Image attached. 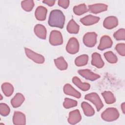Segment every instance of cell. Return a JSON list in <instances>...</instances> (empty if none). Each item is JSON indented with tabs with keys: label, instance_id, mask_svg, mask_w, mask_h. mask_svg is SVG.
I'll return each mask as SVG.
<instances>
[{
	"label": "cell",
	"instance_id": "obj_1",
	"mask_svg": "<svg viewBox=\"0 0 125 125\" xmlns=\"http://www.w3.org/2000/svg\"><path fill=\"white\" fill-rule=\"evenodd\" d=\"M64 22L65 17L62 11L55 9L51 11L48 21L49 26L62 29L64 26Z\"/></svg>",
	"mask_w": 125,
	"mask_h": 125
},
{
	"label": "cell",
	"instance_id": "obj_2",
	"mask_svg": "<svg viewBox=\"0 0 125 125\" xmlns=\"http://www.w3.org/2000/svg\"><path fill=\"white\" fill-rule=\"evenodd\" d=\"M119 115V112L116 108L108 107L102 113L101 117L105 121L112 122L116 120Z\"/></svg>",
	"mask_w": 125,
	"mask_h": 125
},
{
	"label": "cell",
	"instance_id": "obj_3",
	"mask_svg": "<svg viewBox=\"0 0 125 125\" xmlns=\"http://www.w3.org/2000/svg\"><path fill=\"white\" fill-rule=\"evenodd\" d=\"M84 99L92 102L95 105L98 111H99L104 106V104L99 96L95 92H92L85 95Z\"/></svg>",
	"mask_w": 125,
	"mask_h": 125
},
{
	"label": "cell",
	"instance_id": "obj_4",
	"mask_svg": "<svg viewBox=\"0 0 125 125\" xmlns=\"http://www.w3.org/2000/svg\"><path fill=\"white\" fill-rule=\"evenodd\" d=\"M97 35L95 32H87L83 37L84 44L88 47H92L97 42Z\"/></svg>",
	"mask_w": 125,
	"mask_h": 125
},
{
	"label": "cell",
	"instance_id": "obj_5",
	"mask_svg": "<svg viewBox=\"0 0 125 125\" xmlns=\"http://www.w3.org/2000/svg\"><path fill=\"white\" fill-rule=\"evenodd\" d=\"M49 42L52 45H59L63 43L62 33L58 30H52L49 36Z\"/></svg>",
	"mask_w": 125,
	"mask_h": 125
},
{
	"label": "cell",
	"instance_id": "obj_6",
	"mask_svg": "<svg viewBox=\"0 0 125 125\" xmlns=\"http://www.w3.org/2000/svg\"><path fill=\"white\" fill-rule=\"evenodd\" d=\"M66 50L71 54H76L79 51V43L76 38L72 37L69 40L66 46Z\"/></svg>",
	"mask_w": 125,
	"mask_h": 125
},
{
	"label": "cell",
	"instance_id": "obj_7",
	"mask_svg": "<svg viewBox=\"0 0 125 125\" xmlns=\"http://www.w3.org/2000/svg\"><path fill=\"white\" fill-rule=\"evenodd\" d=\"M24 49L27 57L33 61L39 64L43 63L44 62V58L43 56L34 52L29 48H24Z\"/></svg>",
	"mask_w": 125,
	"mask_h": 125
},
{
	"label": "cell",
	"instance_id": "obj_8",
	"mask_svg": "<svg viewBox=\"0 0 125 125\" xmlns=\"http://www.w3.org/2000/svg\"><path fill=\"white\" fill-rule=\"evenodd\" d=\"M78 73L85 79L94 81L100 78V76L91 71L89 69H81L78 71Z\"/></svg>",
	"mask_w": 125,
	"mask_h": 125
},
{
	"label": "cell",
	"instance_id": "obj_9",
	"mask_svg": "<svg viewBox=\"0 0 125 125\" xmlns=\"http://www.w3.org/2000/svg\"><path fill=\"white\" fill-rule=\"evenodd\" d=\"M112 41L111 38L107 35H104L101 37L98 49L100 50H104L110 48L112 45Z\"/></svg>",
	"mask_w": 125,
	"mask_h": 125
},
{
	"label": "cell",
	"instance_id": "obj_10",
	"mask_svg": "<svg viewBox=\"0 0 125 125\" xmlns=\"http://www.w3.org/2000/svg\"><path fill=\"white\" fill-rule=\"evenodd\" d=\"M82 119V117L80 111L76 109L71 111L69 113L68 122L71 125H75L80 122Z\"/></svg>",
	"mask_w": 125,
	"mask_h": 125
},
{
	"label": "cell",
	"instance_id": "obj_11",
	"mask_svg": "<svg viewBox=\"0 0 125 125\" xmlns=\"http://www.w3.org/2000/svg\"><path fill=\"white\" fill-rule=\"evenodd\" d=\"M118 24V19L114 16H109L106 18L103 22L104 26L108 29H111L116 27Z\"/></svg>",
	"mask_w": 125,
	"mask_h": 125
},
{
	"label": "cell",
	"instance_id": "obj_12",
	"mask_svg": "<svg viewBox=\"0 0 125 125\" xmlns=\"http://www.w3.org/2000/svg\"><path fill=\"white\" fill-rule=\"evenodd\" d=\"M107 5L103 3H96L88 5V11L93 14H98L107 9Z\"/></svg>",
	"mask_w": 125,
	"mask_h": 125
},
{
	"label": "cell",
	"instance_id": "obj_13",
	"mask_svg": "<svg viewBox=\"0 0 125 125\" xmlns=\"http://www.w3.org/2000/svg\"><path fill=\"white\" fill-rule=\"evenodd\" d=\"M13 122L14 125H25L26 118L25 115L20 111H15L13 117Z\"/></svg>",
	"mask_w": 125,
	"mask_h": 125
},
{
	"label": "cell",
	"instance_id": "obj_14",
	"mask_svg": "<svg viewBox=\"0 0 125 125\" xmlns=\"http://www.w3.org/2000/svg\"><path fill=\"white\" fill-rule=\"evenodd\" d=\"M100 20L99 17L94 16L92 15H88L80 20V21L83 25L86 26H89L93 25L98 22Z\"/></svg>",
	"mask_w": 125,
	"mask_h": 125
},
{
	"label": "cell",
	"instance_id": "obj_15",
	"mask_svg": "<svg viewBox=\"0 0 125 125\" xmlns=\"http://www.w3.org/2000/svg\"><path fill=\"white\" fill-rule=\"evenodd\" d=\"M63 92L66 95L72 96L78 99L80 98L81 97L80 92L76 90L69 83H66L64 85Z\"/></svg>",
	"mask_w": 125,
	"mask_h": 125
},
{
	"label": "cell",
	"instance_id": "obj_16",
	"mask_svg": "<svg viewBox=\"0 0 125 125\" xmlns=\"http://www.w3.org/2000/svg\"><path fill=\"white\" fill-rule=\"evenodd\" d=\"M91 64L98 68H101L104 66V63L99 53L95 52L92 54Z\"/></svg>",
	"mask_w": 125,
	"mask_h": 125
},
{
	"label": "cell",
	"instance_id": "obj_17",
	"mask_svg": "<svg viewBox=\"0 0 125 125\" xmlns=\"http://www.w3.org/2000/svg\"><path fill=\"white\" fill-rule=\"evenodd\" d=\"M34 31L36 35L40 39L45 40L46 37V30L44 26L38 24L35 26Z\"/></svg>",
	"mask_w": 125,
	"mask_h": 125
},
{
	"label": "cell",
	"instance_id": "obj_18",
	"mask_svg": "<svg viewBox=\"0 0 125 125\" xmlns=\"http://www.w3.org/2000/svg\"><path fill=\"white\" fill-rule=\"evenodd\" d=\"M47 12V10L45 7L39 6L36 9L35 12V17L38 21H44L46 19Z\"/></svg>",
	"mask_w": 125,
	"mask_h": 125
},
{
	"label": "cell",
	"instance_id": "obj_19",
	"mask_svg": "<svg viewBox=\"0 0 125 125\" xmlns=\"http://www.w3.org/2000/svg\"><path fill=\"white\" fill-rule=\"evenodd\" d=\"M25 98L24 96L21 93H17L15 96L12 99L11 104L14 108L20 106L24 101Z\"/></svg>",
	"mask_w": 125,
	"mask_h": 125
},
{
	"label": "cell",
	"instance_id": "obj_20",
	"mask_svg": "<svg viewBox=\"0 0 125 125\" xmlns=\"http://www.w3.org/2000/svg\"><path fill=\"white\" fill-rule=\"evenodd\" d=\"M72 80L73 83L75 85H76L78 88H79L80 89H81L83 91H87L90 88V84H89L88 83H82L80 79L76 76L72 78Z\"/></svg>",
	"mask_w": 125,
	"mask_h": 125
},
{
	"label": "cell",
	"instance_id": "obj_21",
	"mask_svg": "<svg viewBox=\"0 0 125 125\" xmlns=\"http://www.w3.org/2000/svg\"><path fill=\"white\" fill-rule=\"evenodd\" d=\"M80 26L73 20H71L68 23L66 29L68 32L71 34H77L79 32Z\"/></svg>",
	"mask_w": 125,
	"mask_h": 125
},
{
	"label": "cell",
	"instance_id": "obj_22",
	"mask_svg": "<svg viewBox=\"0 0 125 125\" xmlns=\"http://www.w3.org/2000/svg\"><path fill=\"white\" fill-rule=\"evenodd\" d=\"M82 108L83 109L84 114L86 116H92L95 114V110L87 102H83L81 104Z\"/></svg>",
	"mask_w": 125,
	"mask_h": 125
},
{
	"label": "cell",
	"instance_id": "obj_23",
	"mask_svg": "<svg viewBox=\"0 0 125 125\" xmlns=\"http://www.w3.org/2000/svg\"><path fill=\"white\" fill-rule=\"evenodd\" d=\"M54 63L56 67L60 70H64L67 69L68 65L66 62L62 57H60L54 60Z\"/></svg>",
	"mask_w": 125,
	"mask_h": 125
},
{
	"label": "cell",
	"instance_id": "obj_24",
	"mask_svg": "<svg viewBox=\"0 0 125 125\" xmlns=\"http://www.w3.org/2000/svg\"><path fill=\"white\" fill-rule=\"evenodd\" d=\"M1 89L4 94L7 97L11 96L14 92L13 85L9 83H3L1 85Z\"/></svg>",
	"mask_w": 125,
	"mask_h": 125
},
{
	"label": "cell",
	"instance_id": "obj_25",
	"mask_svg": "<svg viewBox=\"0 0 125 125\" xmlns=\"http://www.w3.org/2000/svg\"><path fill=\"white\" fill-rule=\"evenodd\" d=\"M102 95L107 104H112L115 102L116 99L113 94L110 91H104Z\"/></svg>",
	"mask_w": 125,
	"mask_h": 125
},
{
	"label": "cell",
	"instance_id": "obj_26",
	"mask_svg": "<svg viewBox=\"0 0 125 125\" xmlns=\"http://www.w3.org/2000/svg\"><path fill=\"white\" fill-rule=\"evenodd\" d=\"M88 60V56L86 54H83L77 57L75 60V63L77 66H83L87 64Z\"/></svg>",
	"mask_w": 125,
	"mask_h": 125
},
{
	"label": "cell",
	"instance_id": "obj_27",
	"mask_svg": "<svg viewBox=\"0 0 125 125\" xmlns=\"http://www.w3.org/2000/svg\"><path fill=\"white\" fill-rule=\"evenodd\" d=\"M74 13L78 16L83 15L88 11V9L86 5L84 3L81 4L80 5L75 6L73 9Z\"/></svg>",
	"mask_w": 125,
	"mask_h": 125
},
{
	"label": "cell",
	"instance_id": "obj_28",
	"mask_svg": "<svg viewBox=\"0 0 125 125\" xmlns=\"http://www.w3.org/2000/svg\"><path fill=\"white\" fill-rule=\"evenodd\" d=\"M21 5L22 8L27 12L31 11L34 6V2L32 0H23L21 2Z\"/></svg>",
	"mask_w": 125,
	"mask_h": 125
},
{
	"label": "cell",
	"instance_id": "obj_29",
	"mask_svg": "<svg viewBox=\"0 0 125 125\" xmlns=\"http://www.w3.org/2000/svg\"><path fill=\"white\" fill-rule=\"evenodd\" d=\"M104 57L107 61L110 63H115L118 61L117 56L112 51L105 52L104 53Z\"/></svg>",
	"mask_w": 125,
	"mask_h": 125
},
{
	"label": "cell",
	"instance_id": "obj_30",
	"mask_svg": "<svg viewBox=\"0 0 125 125\" xmlns=\"http://www.w3.org/2000/svg\"><path fill=\"white\" fill-rule=\"evenodd\" d=\"M77 104L78 103L76 100L66 98L64 99V101L63 103V105L64 108L68 109L76 106Z\"/></svg>",
	"mask_w": 125,
	"mask_h": 125
},
{
	"label": "cell",
	"instance_id": "obj_31",
	"mask_svg": "<svg viewBox=\"0 0 125 125\" xmlns=\"http://www.w3.org/2000/svg\"><path fill=\"white\" fill-rule=\"evenodd\" d=\"M114 38L118 41L125 40V30L124 28H121L116 31L114 35Z\"/></svg>",
	"mask_w": 125,
	"mask_h": 125
},
{
	"label": "cell",
	"instance_id": "obj_32",
	"mask_svg": "<svg viewBox=\"0 0 125 125\" xmlns=\"http://www.w3.org/2000/svg\"><path fill=\"white\" fill-rule=\"evenodd\" d=\"M10 111L9 107L5 103L0 104V113L3 116H7Z\"/></svg>",
	"mask_w": 125,
	"mask_h": 125
},
{
	"label": "cell",
	"instance_id": "obj_33",
	"mask_svg": "<svg viewBox=\"0 0 125 125\" xmlns=\"http://www.w3.org/2000/svg\"><path fill=\"white\" fill-rule=\"evenodd\" d=\"M115 49L119 55L122 56H125V44L124 43H120L117 44L115 46Z\"/></svg>",
	"mask_w": 125,
	"mask_h": 125
},
{
	"label": "cell",
	"instance_id": "obj_34",
	"mask_svg": "<svg viewBox=\"0 0 125 125\" xmlns=\"http://www.w3.org/2000/svg\"><path fill=\"white\" fill-rule=\"evenodd\" d=\"M69 2L68 0H59L58 1V5L64 9H66L69 6Z\"/></svg>",
	"mask_w": 125,
	"mask_h": 125
},
{
	"label": "cell",
	"instance_id": "obj_35",
	"mask_svg": "<svg viewBox=\"0 0 125 125\" xmlns=\"http://www.w3.org/2000/svg\"><path fill=\"white\" fill-rule=\"evenodd\" d=\"M42 2L43 3L46 4L49 6H52L54 5L55 3V0H43Z\"/></svg>",
	"mask_w": 125,
	"mask_h": 125
},
{
	"label": "cell",
	"instance_id": "obj_36",
	"mask_svg": "<svg viewBox=\"0 0 125 125\" xmlns=\"http://www.w3.org/2000/svg\"><path fill=\"white\" fill-rule=\"evenodd\" d=\"M121 108L122 110V111L123 112L124 114H125V103H123L122 104H121Z\"/></svg>",
	"mask_w": 125,
	"mask_h": 125
}]
</instances>
